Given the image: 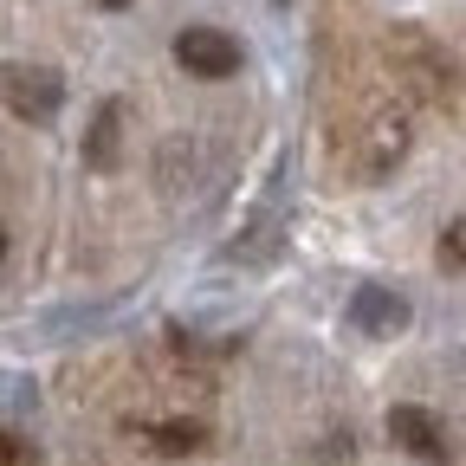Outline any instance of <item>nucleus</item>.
<instances>
[{"mask_svg": "<svg viewBox=\"0 0 466 466\" xmlns=\"http://www.w3.org/2000/svg\"><path fill=\"white\" fill-rule=\"evenodd\" d=\"M389 72L421 104H460L466 97V78L453 66V52H441L421 26H389Z\"/></svg>", "mask_w": 466, "mask_h": 466, "instance_id": "obj_1", "label": "nucleus"}, {"mask_svg": "<svg viewBox=\"0 0 466 466\" xmlns=\"http://www.w3.org/2000/svg\"><path fill=\"white\" fill-rule=\"evenodd\" d=\"M175 66L188 78H233L240 72V39L220 26H182L175 33Z\"/></svg>", "mask_w": 466, "mask_h": 466, "instance_id": "obj_2", "label": "nucleus"}, {"mask_svg": "<svg viewBox=\"0 0 466 466\" xmlns=\"http://www.w3.org/2000/svg\"><path fill=\"white\" fill-rule=\"evenodd\" d=\"M279 240H285V175H272V182H266V195H259V208H253L247 233L227 247V259H240V266H266V259L279 253Z\"/></svg>", "mask_w": 466, "mask_h": 466, "instance_id": "obj_3", "label": "nucleus"}, {"mask_svg": "<svg viewBox=\"0 0 466 466\" xmlns=\"http://www.w3.org/2000/svg\"><path fill=\"white\" fill-rule=\"evenodd\" d=\"M58 104H66V78L52 66H14L7 72V110L20 124H52Z\"/></svg>", "mask_w": 466, "mask_h": 466, "instance_id": "obj_4", "label": "nucleus"}, {"mask_svg": "<svg viewBox=\"0 0 466 466\" xmlns=\"http://www.w3.org/2000/svg\"><path fill=\"white\" fill-rule=\"evenodd\" d=\"M408 149V110L401 104H370L363 116V168L370 175H389Z\"/></svg>", "mask_w": 466, "mask_h": 466, "instance_id": "obj_5", "label": "nucleus"}, {"mask_svg": "<svg viewBox=\"0 0 466 466\" xmlns=\"http://www.w3.org/2000/svg\"><path fill=\"white\" fill-rule=\"evenodd\" d=\"M389 441L401 447V453H415V460H447L453 447H447V428L428 415V408H415V401H395L389 408Z\"/></svg>", "mask_w": 466, "mask_h": 466, "instance_id": "obj_6", "label": "nucleus"}, {"mask_svg": "<svg viewBox=\"0 0 466 466\" xmlns=\"http://www.w3.org/2000/svg\"><path fill=\"white\" fill-rule=\"evenodd\" d=\"M350 324H357L363 337H395L408 330V299L389 285H357V299H350Z\"/></svg>", "mask_w": 466, "mask_h": 466, "instance_id": "obj_7", "label": "nucleus"}, {"mask_svg": "<svg viewBox=\"0 0 466 466\" xmlns=\"http://www.w3.org/2000/svg\"><path fill=\"white\" fill-rule=\"evenodd\" d=\"M85 162L91 168H116L124 162V104H97V116H91V130H85Z\"/></svg>", "mask_w": 466, "mask_h": 466, "instance_id": "obj_8", "label": "nucleus"}, {"mask_svg": "<svg viewBox=\"0 0 466 466\" xmlns=\"http://www.w3.org/2000/svg\"><path fill=\"white\" fill-rule=\"evenodd\" d=\"M143 447H149V453H168V460H182V453H201V447H208V428H201V421H182V415H168V421H149V428H143Z\"/></svg>", "mask_w": 466, "mask_h": 466, "instance_id": "obj_9", "label": "nucleus"}, {"mask_svg": "<svg viewBox=\"0 0 466 466\" xmlns=\"http://www.w3.org/2000/svg\"><path fill=\"white\" fill-rule=\"evenodd\" d=\"M441 259H447L453 272H466V214H460V220L441 233Z\"/></svg>", "mask_w": 466, "mask_h": 466, "instance_id": "obj_10", "label": "nucleus"}, {"mask_svg": "<svg viewBox=\"0 0 466 466\" xmlns=\"http://www.w3.org/2000/svg\"><path fill=\"white\" fill-rule=\"evenodd\" d=\"M0 453H7V466H33V447H26V434H20V428H7Z\"/></svg>", "mask_w": 466, "mask_h": 466, "instance_id": "obj_11", "label": "nucleus"}, {"mask_svg": "<svg viewBox=\"0 0 466 466\" xmlns=\"http://www.w3.org/2000/svg\"><path fill=\"white\" fill-rule=\"evenodd\" d=\"M97 7H104V14H124V7H137V0H97Z\"/></svg>", "mask_w": 466, "mask_h": 466, "instance_id": "obj_12", "label": "nucleus"}]
</instances>
